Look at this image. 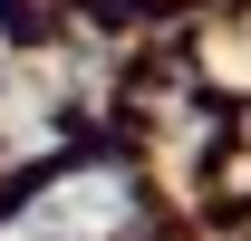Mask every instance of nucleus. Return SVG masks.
<instances>
[{
  "label": "nucleus",
  "mask_w": 251,
  "mask_h": 241,
  "mask_svg": "<svg viewBox=\"0 0 251 241\" xmlns=\"http://www.w3.org/2000/svg\"><path fill=\"white\" fill-rule=\"evenodd\" d=\"M116 212H126V183H116V174H77L58 203L29 222V241H87V232H106Z\"/></svg>",
  "instance_id": "1"
}]
</instances>
